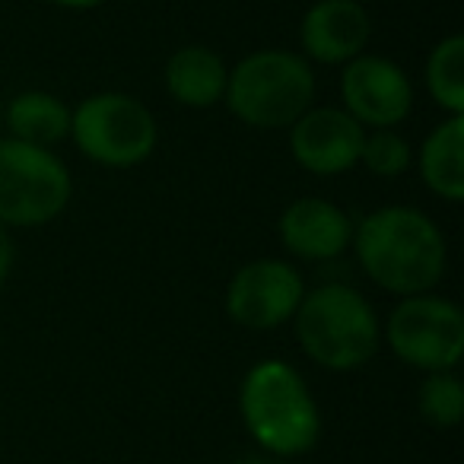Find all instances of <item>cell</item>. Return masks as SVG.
Wrapping results in <instances>:
<instances>
[{
    "instance_id": "obj_1",
    "label": "cell",
    "mask_w": 464,
    "mask_h": 464,
    "mask_svg": "<svg viewBox=\"0 0 464 464\" xmlns=\"http://www.w3.org/2000/svg\"><path fill=\"white\" fill-rule=\"evenodd\" d=\"M353 252L366 277L394 296L430 293L445 277L449 252L439 226L413 207H379L353 226Z\"/></svg>"
},
{
    "instance_id": "obj_2",
    "label": "cell",
    "mask_w": 464,
    "mask_h": 464,
    "mask_svg": "<svg viewBox=\"0 0 464 464\" xmlns=\"http://www.w3.org/2000/svg\"><path fill=\"white\" fill-rule=\"evenodd\" d=\"M239 413L248 436L271 458H296L318 445L322 411L305 379L284 360H261L239 388Z\"/></svg>"
},
{
    "instance_id": "obj_3",
    "label": "cell",
    "mask_w": 464,
    "mask_h": 464,
    "mask_svg": "<svg viewBox=\"0 0 464 464\" xmlns=\"http://www.w3.org/2000/svg\"><path fill=\"white\" fill-rule=\"evenodd\" d=\"M293 322L303 353L328 372H353L379 353V315L369 299L347 284L305 290Z\"/></svg>"
},
{
    "instance_id": "obj_4",
    "label": "cell",
    "mask_w": 464,
    "mask_h": 464,
    "mask_svg": "<svg viewBox=\"0 0 464 464\" xmlns=\"http://www.w3.org/2000/svg\"><path fill=\"white\" fill-rule=\"evenodd\" d=\"M312 99L315 73L309 61L284 48H261L229 71L223 102L248 128L284 130L312 109Z\"/></svg>"
},
{
    "instance_id": "obj_5",
    "label": "cell",
    "mask_w": 464,
    "mask_h": 464,
    "mask_svg": "<svg viewBox=\"0 0 464 464\" xmlns=\"http://www.w3.org/2000/svg\"><path fill=\"white\" fill-rule=\"evenodd\" d=\"M71 137L86 160L109 169H134L153 156L160 124L128 92H96L71 111Z\"/></svg>"
},
{
    "instance_id": "obj_6",
    "label": "cell",
    "mask_w": 464,
    "mask_h": 464,
    "mask_svg": "<svg viewBox=\"0 0 464 464\" xmlns=\"http://www.w3.org/2000/svg\"><path fill=\"white\" fill-rule=\"evenodd\" d=\"M73 181L52 150L0 140V226H45L71 204Z\"/></svg>"
},
{
    "instance_id": "obj_7",
    "label": "cell",
    "mask_w": 464,
    "mask_h": 464,
    "mask_svg": "<svg viewBox=\"0 0 464 464\" xmlns=\"http://www.w3.org/2000/svg\"><path fill=\"white\" fill-rule=\"evenodd\" d=\"M385 341L401 362L420 372H449L464 353V315L451 299L420 293L392 309Z\"/></svg>"
},
{
    "instance_id": "obj_8",
    "label": "cell",
    "mask_w": 464,
    "mask_h": 464,
    "mask_svg": "<svg viewBox=\"0 0 464 464\" xmlns=\"http://www.w3.org/2000/svg\"><path fill=\"white\" fill-rule=\"evenodd\" d=\"M305 296L303 274L280 258H258L232 274L226 286V315L246 331H274L293 322Z\"/></svg>"
},
{
    "instance_id": "obj_9",
    "label": "cell",
    "mask_w": 464,
    "mask_h": 464,
    "mask_svg": "<svg viewBox=\"0 0 464 464\" xmlns=\"http://www.w3.org/2000/svg\"><path fill=\"white\" fill-rule=\"evenodd\" d=\"M343 111L360 128H398L413 109V86L394 61L382 54H360L341 73Z\"/></svg>"
},
{
    "instance_id": "obj_10",
    "label": "cell",
    "mask_w": 464,
    "mask_h": 464,
    "mask_svg": "<svg viewBox=\"0 0 464 464\" xmlns=\"http://www.w3.org/2000/svg\"><path fill=\"white\" fill-rule=\"evenodd\" d=\"M366 128L353 121L343 109L318 105L309 109L290 128V153L312 175H343L360 162Z\"/></svg>"
},
{
    "instance_id": "obj_11",
    "label": "cell",
    "mask_w": 464,
    "mask_h": 464,
    "mask_svg": "<svg viewBox=\"0 0 464 464\" xmlns=\"http://www.w3.org/2000/svg\"><path fill=\"white\" fill-rule=\"evenodd\" d=\"M372 23L360 0H318L299 23L303 58L315 64H350L366 54Z\"/></svg>"
},
{
    "instance_id": "obj_12",
    "label": "cell",
    "mask_w": 464,
    "mask_h": 464,
    "mask_svg": "<svg viewBox=\"0 0 464 464\" xmlns=\"http://www.w3.org/2000/svg\"><path fill=\"white\" fill-rule=\"evenodd\" d=\"M280 242L303 261H334L353 242V223L324 198H296L280 213Z\"/></svg>"
},
{
    "instance_id": "obj_13",
    "label": "cell",
    "mask_w": 464,
    "mask_h": 464,
    "mask_svg": "<svg viewBox=\"0 0 464 464\" xmlns=\"http://www.w3.org/2000/svg\"><path fill=\"white\" fill-rule=\"evenodd\" d=\"M229 67L213 48L185 45L166 61V90L185 109H213L223 102Z\"/></svg>"
},
{
    "instance_id": "obj_14",
    "label": "cell",
    "mask_w": 464,
    "mask_h": 464,
    "mask_svg": "<svg viewBox=\"0 0 464 464\" xmlns=\"http://www.w3.org/2000/svg\"><path fill=\"white\" fill-rule=\"evenodd\" d=\"M420 179L436 198L458 204L464 198V115H449L420 147Z\"/></svg>"
},
{
    "instance_id": "obj_15",
    "label": "cell",
    "mask_w": 464,
    "mask_h": 464,
    "mask_svg": "<svg viewBox=\"0 0 464 464\" xmlns=\"http://www.w3.org/2000/svg\"><path fill=\"white\" fill-rule=\"evenodd\" d=\"M4 118L14 140L42 150H52L54 143L71 137V109L45 90H26L14 96Z\"/></svg>"
},
{
    "instance_id": "obj_16",
    "label": "cell",
    "mask_w": 464,
    "mask_h": 464,
    "mask_svg": "<svg viewBox=\"0 0 464 464\" xmlns=\"http://www.w3.org/2000/svg\"><path fill=\"white\" fill-rule=\"evenodd\" d=\"M426 90L445 115H464V39L449 35L426 58Z\"/></svg>"
},
{
    "instance_id": "obj_17",
    "label": "cell",
    "mask_w": 464,
    "mask_h": 464,
    "mask_svg": "<svg viewBox=\"0 0 464 464\" xmlns=\"http://www.w3.org/2000/svg\"><path fill=\"white\" fill-rule=\"evenodd\" d=\"M417 407L420 417L436 430H455L464 420V385L455 375V369L449 372H426L423 385L417 392Z\"/></svg>"
},
{
    "instance_id": "obj_18",
    "label": "cell",
    "mask_w": 464,
    "mask_h": 464,
    "mask_svg": "<svg viewBox=\"0 0 464 464\" xmlns=\"http://www.w3.org/2000/svg\"><path fill=\"white\" fill-rule=\"evenodd\" d=\"M360 162L372 175H379V179H398V175H404L411 169L413 153H411V143L398 130L382 128V130H366Z\"/></svg>"
},
{
    "instance_id": "obj_19",
    "label": "cell",
    "mask_w": 464,
    "mask_h": 464,
    "mask_svg": "<svg viewBox=\"0 0 464 464\" xmlns=\"http://www.w3.org/2000/svg\"><path fill=\"white\" fill-rule=\"evenodd\" d=\"M10 271H14V242H10L7 229L0 226V286L7 284Z\"/></svg>"
},
{
    "instance_id": "obj_20",
    "label": "cell",
    "mask_w": 464,
    "mask_h": 464,
    "mask_svg": "<svg viewBox=\"0 0 464 464\" xmlns=\"http://www.w3.org/2000/svg\"><path fill=\"white\" fill-rule=\"evenodd\" d=\"M52 4H58L64 10H92L99 4H105V0H52Z\"/></svg>"
},
{
    "instance_id": "obj_21",
    "label": "cell",
    "mask_w": 464,
    "mask_h": 464,
    "mask_svg": "<svg viewBox=\"0 0 464 464\" xmlns=\"http://www.w3.org/2000/svg\"><path fill=\"white\" fill-rule=\"evenodd\" d=\"M229 464H286L284 458H271V455H248L239 458V461H229Z\"/></svg>"
},
{
    "instance_id": "obj_22",
    "label": "cell",
    "mask_w": 464,
    "mask_h": 464,
    "mask_svg": "<svg viewBox=\"0 0 464 464\" xmlns=\"http://www.w3.org/2000/svg\"><path fill=\"white\" fill-rule=\"evenodd\" d=\"M0 124H4V105H0Z\"/></svg>"
}]
</instances>
